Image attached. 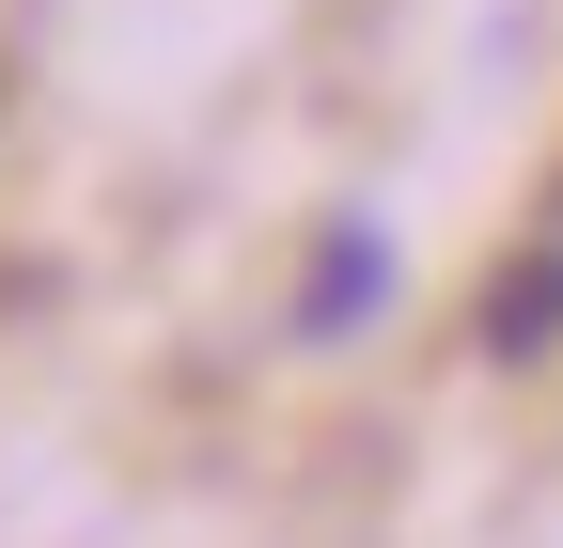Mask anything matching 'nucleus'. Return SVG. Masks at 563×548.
Wrapping results in <instances>:
<instances>
[{"instance_id":"f257e3e1","label":"nucleus","mask_w":563,"mask_h":548,"mask_svg":"<svg viewBox=\"0 0 563 548\" xmlns=\"http://www.w3.org/2000/svg\"><path fill=\"white\" fill-rule=\"evenodd\" d=\"M391 298V235L376 220H329V251H313V298H298V329H313V346H344V329H361Z\"/></svg>"}]
</instances>
